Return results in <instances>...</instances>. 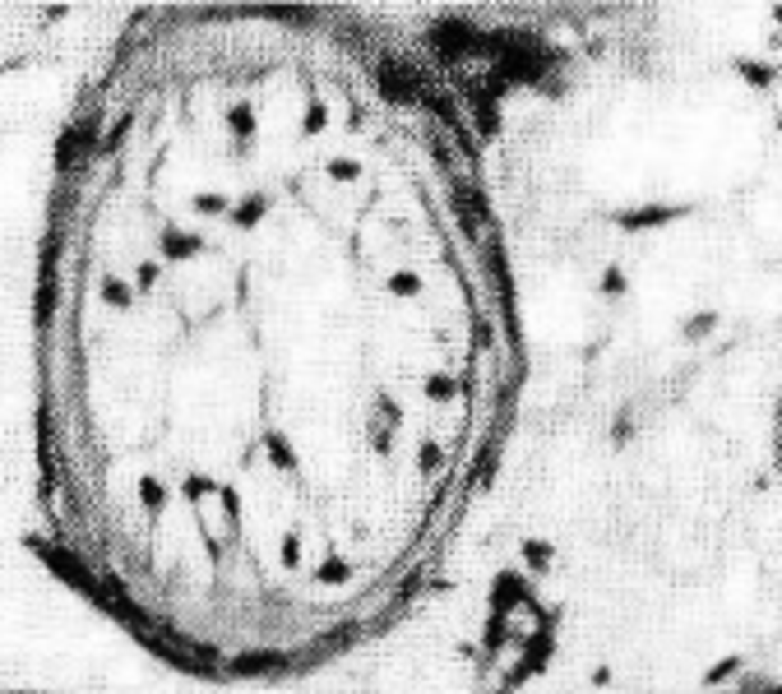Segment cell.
Returning a JSON list of instances; mask_svg holds the SVG:
<instances>
[{
  "instance_id": "obj_1",
  "label": "cell",
  "mask_w": 782,
  "mask_h": 694,
  "mask_svg": "<svg viewBox=\"0 0 782 694\" xmlns=\"http://www.w3.org/2000/svg\"><path fill=\"white\" fill-rule=\"evenodd\" d=\"M514 398L491 185L408 47L292 5L130 23L38 269V495L79 593L185 672H315L440 565Z\"/></svg>"
}]
</instances>
